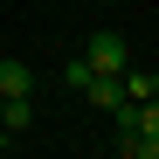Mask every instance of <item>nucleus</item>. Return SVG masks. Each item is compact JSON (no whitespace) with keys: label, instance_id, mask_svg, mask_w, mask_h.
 <instances>
[{"label":"nucleus","instance_id":"1","mask_svg":"<svg viewBox=\"0 0 159 159\" xmlns=\"http://www.w3.org/2000/svg\"><path fill=\"white\" fill-rule=\"evenodd\" d=\"M83 62H90L97 76H125V69H131V42H125L118 28H97L90 48H83Z\"/></svg>","mask_w":159,"mask_h":159},{"label":"nucleus","instance_id":"2","mask_svg":"<svg viewBox=\"0 0 159 159\" xmlns=\"http://www.w3.org/2000/svg\"><path fill=\"white\" fill-rule=\"evenodd\" d=\"M83 97L97 104V111H125V76H90Z\"/></svg>","mask_w":159,"mask_h":159},{"label":"nucleus","instance_id":"3","mask_svg":"<svg viewBox=\"0 0 159 159\" xmlns=\"http://www.w3.org/2000/svg\"><path fill=\"white\" fill-rule=\"evenodd\" d=\"M28 90H35V69H21L7 56V62H0V97H28Z\"/></svg>","mask_w":159,"mask_h":159},{"label":"nucleus","instance_id":"4","mask_svg":"<svg viewBox=\"0 0 159 159\" xmlns=\"http://www.w3.org/2000/svg\"><path fill=\"white\" fill-rule=\"evenodd\" d=\"M145 97H159V76H145V69H125V104H145Z\"/></svg>","mask_w":159,"mask_h":159},{"label":"nucleus","instance_id":"5","mask_svg":"<svg viewBox=\"0 0 159 159\" xmlns=\"http://www.w3.org/2000/svg\"><path fill=\"white\" fill-rule=\"evenodd\" d=\"M21 125H28V97H7V104H0V131H7V139H14Z\"/></svg>","mask_w":159,"mask_h":159},{"label":"nucleus","instance_id":"6","mask_svg":"<svg viewBox=\"0 0 159 159\" xmlns=\"http://www.w3.org/2000/svg\"><path fill=\"white\" fill-rule=\"evenodd\" d=\"M118 145H125V159H152V152H159V139H145V131H131V125H125Z\"/></svg>","mask_w":159,"mask_h":159},{"label":"nucleus","instance_id":"7","mask_svg":"<svg viewBox=\"0 0 159 159\" xmlns=\"http://www.w3.org/2000/svg\"><path fill=\"white\" fill-rule=\"evenodd\" d=\"M152 159H159V152H152Z\"/></svg>","mask_w":159,"mask_h":159}]
</instances>
